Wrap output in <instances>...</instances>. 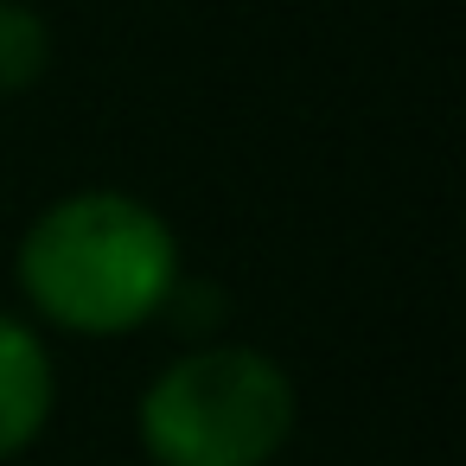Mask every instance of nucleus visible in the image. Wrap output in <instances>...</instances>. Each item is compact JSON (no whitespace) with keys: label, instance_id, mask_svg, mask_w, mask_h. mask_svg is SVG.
I'll return each mask as SVG.
<instances>
[{"label":"nucleus","instance_id":"nucleus-2","mask_svg":"<svg viewBox=\"0 0 466 466\" xmlns=\"http://www.w3.org/2000/svg\"><path fill=\"white\" fill-rule=\"evenodd\" d=\"M135 428L154 466H268L294 434V383L268 351L198 345L147 383Z\"/></svg>","mask_w":466,"mask_h":466},{"label":"nucleus","instance_id":"nucleus-4","mask_svg":"<svg viewBox=\"0 0 466 466\" xmlns=\"http://www.w3.org/2000/svg\"><path fill=\"white\" fill-rule=\"evenodd\" d=\"M46 71H52V26L20 0H0V96H26Z\"/></svg>","mask_w":466,"mask_h":466},{"label":"nucleus","instance_id":"nucleus-3","mask_svg":"<svg viewBox=\"0 0 466 466\" xmlns=\"http://www.w3.org/2000/svg\"><path fill=\"white\" fill-rule=\"evenodd\" d=\"M52 396H58V377H52L46 339H39L26 319H7V313H0V460L26 453V447L46 434Z\"/></svg>","mask_w":466,"mask_h":466},{"label":"nucleus","instance_id":"nucleus-1","mask_svg":"<svg viewBox=\"0 0 466 466\" xmlns=\"http://www.w3.org/2000/svg\"><path fill=\"white\" fill-rule=\"evenodd\" d=\"M20 288L52 326L116 339L167 307L179 288V243L167 218L128 192H71L33 218Z\"/></svg>","mask_w":466,"mask_h":466}]
</instances>
